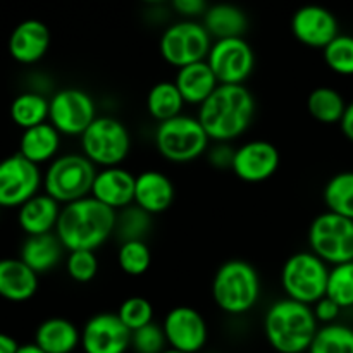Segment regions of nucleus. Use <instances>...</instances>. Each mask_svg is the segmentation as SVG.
Returning a JSON list of instances; mask_svg holds the SVG:
<instances>
[{
    "mask_svg": "<svg viewBox=\"0 0 353 353\" xmlns=\"http://www.w3.org/2000/svg\"><path fill=\"white\" fill-rule=\"evenodd\" d=\"M255 99L245 85H219L199 107L196 119L214 143H231L250 128Z\"/></svg>",
    "mask_w": 353,
    "mask_h": 353,
    "instance_id": "obj_1",
    "label": "nucleus"
},
{
    "mask_svg": "<svg viewBox=\"0 0 353 353\" xmlns=\"http://www.w3.org/2000/svg\"><path fill=\"white\" fill-rule=\"evenodd\" d=\"M116 210L100 203L92 195L62 205L55 234L68 252L93 250L114 236Z\"/></svg>",
    "mask_w": 353,
    "mask_h": 353,
    "instance_id": "obj_2",
    "label": "nucleus"
},
{
    "mask_svg": "<svg viewBox=\"0 0 353 353\" xmlns=\"http://www.w3.org/2000/svg\"><path fill=\"white\" fill-rule=\"evenodd\" d=\"M319 327L312 307L290 299L272 303L264 316L265 340L278 353H307Z\"/></svg>",
    "mask_w": 353,
    "mask_h": 353,
    "instance_id": "obj_3",
    "label": "nucleus"
},
{
    "mask_svg": "<svg viewBox=\"0 0 353 353\" xmlns=\"http://www.w3.org/2000/svg\"><path fill=\"white\" fill-rule=\"evenodd\" d=\"M261 293V276L247 261L231 259L221 264L214 274V303L228 316H243L250 312L257 305Z\"/></svg>",
    "mask_w": 353,
    "mask_h": 353,
    "instance_id": "obj_4",
    "label": "nucleus"
},
{
    "mask_svg": "<svg viewBox=\"0 0 353 353\" xmlns=\"http://www.w3.org/2000/svg\"><path fill=\"white\" fill-rule=\"evenodd\" d=\"M97 168L83 154H64L48 164L43 174V192L61 205L92 195Z\"/></svg>",
    "mask_w": 353,
    "mask_h": 353,
    "instance_id": "obj_5",
    "label": "nucleus"
},
{
    "mask_svg": "<svg viewBox=\"0 0 353 353\" xmlns=\"http://www.w3.org/2000/svg\"><path fill=\"white\" fill-rule=\"evenodd\" d=\"M154 143L161 157L174 164H186L207 154L210 138L200 121L192 116L174 117L159 123L154 134Z\"/></svg>",
    "mask_w": 353,
    "mask_h": 353,
    "instance_id": "obj_6",
    "label": "nucleus"
},
{
    "mask_svg": "<svg viewBox=\"0 0 353 353\" xmlns=\"http://www.w3.org/2000/svg\"><path fill=\"white\" fill-rule=\"evenodd\" d=\"M330 269L310 250L293 254L281 269V288L286 299L312 307L326 296Z\"/></svg>",
    "mask_w": 353,
    "mask_h": 353,
    "instance_id": "obj_7",
    "label": "nucleus"
},
{
    "mask_svg": "<svg viewBox=\"0 0 353 353\" xmlns=\"http://www.w3.org/2000/svg\"><path fill=\"white\" fill-rule=\"evenodd\" d=\"M81 154L95 168L121 165L131 150V134L116 117L99 116L79 137Z\"/></svg>",
    "mask_w": 353,
    "mask_h": 353,
    "instance_id": "obj_8",
    "label": "nucleus"
},
{
    "mask_svg": "<svg viewBox=\"0 0 353 353\" xmlns=\"http://www.w3.org/2000/svg\"><path fill=\"white\" fill-rule=\"evenodd\" d=\"M309 248L327 265L353 261V221L338 214H319L309 228Z\"/></svg>",
    "mask_w": 353,
    "mask_h": 353,
    "instance_id": "obj_9",
    "label": "nucleus"
},
{
    "mask_svg": "<svg viewBox=\"0 0 353 353\" xmlns=\"http://www.w3.org/2000/svg\"><path fill=\"white\" fill-rule=\"evenodd\" d=\"M210 47L212 38L207 33L205 26L192 19L171 24L159 41L162 59L176 69L207 61Z\"/></svg>",
    "mask_w": 353,
    "mask_h": 353,
    "instance_id": "obj_10",
    "label": "nucleus"
},
{
    "mask_svg": "<svg viewBox=\"0 0 353 353\" xmlns=\"http://www.w3.org/2000/svg\"><path fill=\"white\" fill-rule=\"evenodd\" d=\"M97 117L95 100L85 90L64 88L52 95L48 123L61 134L81 137Z\"/></svg>",
    "mask_w": 353,
    "mask_h": 353,
    "instance_id": "obj_11",
    "label": "nucleus"
},
{
    "mask_svg": "<svg viewBox=\"0 0 353 353\" xmlns=\"http://www.w3.org/2000/svg\"><path fill=\"white\" fill-rule=\"evenodd\" d=\"M43 186L40 165L21 154L10 155L0 162V207L19 209L23 203L38 195Z\"/></svg>",
    "mask_w": 353,
    "mask_h": 353,
    "instance_id": "obj_12",
    "label": "nucleus"
},
{
    "mask_svg": "<svg viewBox=\"0 0 353 353\" xmlns=\"http://www.w3.org/2000/svg\"><path fill=\"white\" fill-rule=\"evenodd\" d=\"M207 64L219 85H245L255 68V54L245 38L216 40L207 55Z\"/></svg>",
    "mask_w": 353,
    "mask_h": 353,
    "instance_id": "obj_13",
    "label": "nucleus"
},
{
    "mask_svg": "<svg viewBox=\"0 0 353 353\" xmlns=\"http://www.w3.org/2000/svg\"><path fill=\"white\" fill-rule=\"evenodd\" d=\"M165 340L171 348L185 353H199L209 340V327L202 314L193 307L179 305L168 312L162 323Z\"/></svg>",
    "mask_w": 353,
    "mask_h": 353,
    "instance_id": "obj_14",
    "label": "nucleus"
},
{
    "mask_svg": "<svg viewBox=\"0 0 353 353\" xmlns=\"http://www.w3.org/2000/svg\"><path fill=\"white\" fill-rule=\"evenodd\" d=\"M81 348L83 353H126L131 348V331L117 314H95L83 326Z\"/></svg>",
    "mask_w": 353,
    "mask_h": 353,
    "instance_id": "obj_15",
    "label": "nucleus"
},
{
    "mask_svg": "<svg viewBox=\"0 0 353 353\" xmlns=\"http://www.w3.org/2000/svg\"><path fill=\"white\" fill-rule=\"evenodd\" d=\"M279 162V150L271 141L250 140L234 150L231 171L245 183H264L276 174Z\"/></svg>",
    "mask_w": 353,
    "mask_h": 353,
    "instance_id": "obj_16",
    "label": "nucleus"
},
{
    "mask_svg": "<svg viewBox=\"0 0 353 353\" xmlns=\"http://www.w3.org/2000/svg\"><path fill=\"white\" fill-rule=\"evenodd\" d=\"M292 33L302 45L310 48H326L340 34L338 21L323 6H303L293 14Z\"/></svg>",
    "mask_w": 353,
    "mask_h": 353,
    "instance_id": "obj_17",
    "label": "nucleus"
},
{
    "mask_svg": "<svg viewBox=\"0 0 353 353\" xmlns=\"http://www.w3.org/2000/svg\"><path fill=\"white\" fill-rule=\"evenodd\" d=\"M134 185L137 176L123 165L103 168L97 171L92 196L117 212L134 203Z\"/></svg>",
    "mask_w": 353,
    "mask_h": 353,
    "instance_id": "obj_18",
    "label": "nucleus"
},
{
    "mask_svg": "<svg viewBox=\"0 0 353 353\" xmlns=\"http://www.w3.org/2000/svg\"><path fill=\"white\" fill-rule=\"evenodd\" d=\"M50 47V31L38 19H26L17 24L9 38V54L19 64L41 61Z\"/></svg>",
    "mask_w": 353,
    "mask_h": 353,
    "instance_id": "obj_19",
    "label": "nucleus"
},
{
    "mask_svg": "<svg viewBox=\"0 0 353 353\" xmlns=\"http://www.w3.org/2000/svg\"><path fill=\"white\" fill-rule=\"evenodd\" d=\"M174 185L164 172L148 169L137 176L134 205L143 209L150 216L165 212L174 202Z\"/></svg>",
    "mask_w": 353,
    "mask_h": 353,
    "instance_id": "obj_20",
    "label": "nucleus"
},
{
    "mask_svg": "<svg viewBox=\"0 0 353 353\" xmlns=\"http://www.w3.org/2000/svg\"><path fill=\"white\" fill-rule=\"evenodd\" d=\"M62 205L47 193H38L19 207L17 223L28 236L54 233Z\"/></svg>",
    "mask_w": 353,
    "mask_h": 353,
    "instance_id": "obj_21",
    "label": "nucleus"
},
{
    "mask_svg": "<svg viewBox=\"0 0 353 353\" xmlns=\"http://www.w3.org/2000/svg\"><path fill=\"white\" fill-rule=\"evenodd\" d=\"M174 85L178 86L185 103L200 107L216 92L219 81L207 61H202L179 68L176 72Z\"/></svg>",
    "mask_w": 353,
    "mask_h": 353,
    "instance_id": "obj_22",
    "label": "nucleus"
},
{
    "mask_svg": "<svg viewBox=\"0 0 353 353\" xmlns=\"http://www.w3.org/2000/svg\"><path fill=\"white\" fill-rule=\"evenodd\" d=\"M38 274L21 259L0 261V296L9 302H26L37 293Z\"/></svg>",
    "mask_w": 353,
    "mask_h": 353,
    "instance_id": "obj_23",
    "label": "nucleus"
},
{
    "mask_svg": "<svg viewBox=\"0 0 353 353\" xmlns=\"http://www.w3.org/2000/svg\"><path fill=\"white\" fill-rule=\"evenodd\" d=\"M34 345L45 353H74L81 347V331L64 317H50L37 327Z\"/></svg>",
    "mask_w": 353,
    "mask_h": 353,
    "instance_id": "obj_24",
    "label": "nucleus"
},
{
    "mask_svg": "<svg viewBox=\"0 0 353 353\" xmlns=\"http://www.w3.org/2000/svg\"><path fill=\"white\" fill-rule=\"evenodd\" d=\"M64 250V245L54 231L38 236H28L21 247L19 259L40 276L61 264Z\"/></svg>",
    "mask_w": 353,
    "mask_h": 353,
    "instance_id": "obj_25",
    "label": "nucleus"
},
{
    "mask_svg": "<svg viewBox=\"0 0 353 353\" xmlns=\"http://www.w3.org/2000/svg\"><path fill=\"white\" fill-rule=\"evenodd\" d=\"M61 148V133L50 123L38 124V126L24 130L19 140V152L33 164H50L55 157H59Z\"/></svg>",
    "mask_w": 353,
    "mask_h": 353,
    "instance_id": "obj_26",
    "label": "nucleus"
},
{
    "mask_svg": "<svg viewBox=\"0 0 353 353\" xmlns=\"http://www.w3.org/2000/svg\"><path fill=\"white\" fill-rule=\"evenodd\" d=\"M203 26L210 38L226 40V38H243L248 30V17L240 7L233 3H216L203 14Z\"/></svg>",
    "mask_w": 353,
    "mask_h": 353,
    "instance_id": "obj_27",
    "label": "nucleus"
},
{
    "mask_svg": "<svg viewBox=\"0 0 353 353\" xmlns=\"http://www.w3.org/2000/svg\"><path fill=\"white\" fill-rule=\"evenodd\" d=\"M48 112L50 100L38 92L21 93L10 103V119L23 131L48 123Z\"/></svg>",
    "mask_w": 353,
    "mask_h": 353,
    "instance_id": "obj_28",
    "label": "nucleus"
},
{
    "mask_svg": "<svg viewBox=\"0 0 353 353\" xmlns=\"http://www.w3.org/2000/svg\"><path fill=\"white\" fill-rule=\"evenodd\" d=\"M185 105V100L174 81L155 83L147 95V110L157 123L181 116Z\"/></svg>",
    "mask_w": 353,
    "mask_h": 353,
    "instance_id": "obj_29",
    "label": "nucleus"
},
{
    "mask_svg": "<svg viewBox=\"0 0 353 353\" xmlns=\"http://www.w3.org/2000/svg\"><path fill=\"white\" fill-rule=\"evenodd\" d=\"M348 103L338 90L319 86L312 90L307 99V110L310 116L323 124H340Z\"/></svg>",
    "mask_w": 353,
    "mask_h": 353,
    "instance_id": "obj_30",
    "label": "nucleus"
},
{
    "mask_svg": "<svg viewBox=\"0 0 353 353\" xmlns=\"http://www.w3.org/2000/svg\"><path fill=\"white\" fill-rule=\"evenodd\" d=\"M152 217L138 205H128L123 210L116 212V226H114V236L119 243L126 241H145L148 233L152 231Z\"/></svg>",
    "mask_w": 353,
    "mask_h": 353,
    "instance_id": "obj_31",
    "label": "nucleus"
},
{
    "mask_svg": "<svg viewBox=\"0 0 353 353\" xmlns=\"http://www.w3.org/2000/svg\"><path fill=\"white\" fill-rule=\"evenodd\" d=\"M323 196L330 212L353 221V171L334 174L324 186Z\"/></svg>",
    "mask_w": 353,
    "mask_h": 353,
    "instance_id": "obj_32",
    "label": "nucleus"
},
{
    "mask_svg": "<svg viewBox=\"0 0 353 353\" xmlns=\"http://www.w3.org/2000/svg\"><path fill=\"white\" fill-rule=\"evenodd\" d=\"M307 353H353V330L340 323L321 326Z\"/></svg>",
    "mask_w": 353,
    "mask_h": 353,
    "instance_id": "obj_33",
    "label": "nucleus"
},
{
    "mask_svg": "<svg viewBox=\"0 0 353 353\" xmlns=\"http://www.w3.org/2000/svg\"><path fill=\"white\" fill-rule=\"evenodd\" d=\"M326 296L336 302L341 309L353 307V261L333 265L327 278Z\"/></svg>",
    "mask_w": 353,
    "mask_h": 353,
    "instance_id": "obj_34",
    "label": "nucleus"
},
{
    "mask_svg": "<svg viewBox=\"0 0 353 353\" xmlns=\"http://www.w3.org/2000/svg\"><path fill=\"white\" fill-rule=\"evenodd\" d=\"M117 264L121 271L128 276H143L150 269L152 252L145 241H126L119 245L117 250Z\"/></svg>",
    "mask_w": 353,
    "mask_h": 353,
    "instance_id": "obj_35",
    "label": "nucleus"
},
{
    "mask_svg": "<svg viewBox=\"0 0 353 353\" xmlns=\"http://www.w3.org/2000/svg\"><path fill=\"white\" fill-rule=\"evenodd\" d=\"M324 62L340 76H353V37L338 34L323 50Z\"/></svg>",
    "mask_w": 353,
    "mask_h": 353,
    "instance_id": "obj_36",
    "label": "nucleus"
},
{
    "mask_svg": "<svg viewBox=\"0 0 353 353\" xmlns=\"http://www.w3.org/2000/svg\"><path fill=\"white\" fill-rule=\"evenodd\" d=\"M116 314L131 333L154 323V305L145 296H130L121 303Z\"/></svg>",
    "mask_w": 353,
    "mask_h": 353,
    "instance_id": "obj_37",
    "label": "nucleus"
},
{
    "mask_svg": "<svg viewBox=\"0 0 353 353\" xmlns=\"http://www.w3.org/2000/svg\"><path fill=\"white\" fill-rule=\"evenodd\" d=\"M65 269L72 281L90 283L99 274V259L93 250H72L65 259Z\"/></svg>",
    "mask_w": 353,
    "mask_h": 353,
    "instance_id": "obj_38",
    "label": "nucleus"
},
{
    "mask_svg": "<svg viewBox=\"0 0 353 353\" xmlns=\"http://www.w3.org/2000/svg\"><path fill=\"white\" fill-rule=\"evenodd\" d=\"M168 347L164 330L155 323L131 333V350L134 353H162Z\"/></svg>",
    "mask_w": 353,
    "mask_h": 353,
    "instance_id": "obj_39",
    "label": "nucleus"
},
{
    "mask_svg": "<svg viewBox=\"0 0 353 353\" xmlns=\"http://www.w3.org/2000/svg\"><path fill=\"white\" fill-rule=\"evenodd\" d=\"M234 150L236 148L231 147V143H224V141H219V143H214L212 147H209L207 150V161L212 168L221 169H231L233 168V159H234Z\"/></svg>",
    "mask_w": 353,
    "mask_h": 353,
    "instance_id": "obj_40",
    "label": "nucleus"
},
{
    "mask_svg": "<svg viewBox=\"0 0 353 353\" xmlns=\"http://www.w3.org/2000/svg\"><path fill=\"white\" fill-rule=\"evenodd\" d=\"M312 310H314V316H316L317 323L319 324H334L338 321V317H340L341 314V307L338 305L336 302H333L331 299H327V296H324V299H321L319 302L314 303L312 305Z\"/></svg>",
    "mask_w": 353,
    "mask_h": 353,
    "instance_id": "obj_41",
    "label": "nucleus"
},
{
    "mask_svg": "<svg viewBox=\"0 0 353 353\" xmlns=\"http://www.w3.org/2000/svg\"><path fill=\"white\" fill-rule=\"evenodd\" d=\"M172 9L179 14V16L192 19V17L203 16L209 9L207 0H171Z\"/></svg>",
    "mask_w": 353,
    "mask_h": 353,
    "instance_id": "obj_42",
    "label": "nucleus"
},
{
    "mask_svg": "<svg viewBox=\"0 0 353 353\" xmlns=\"http://www.w3.org/2000/svg\"><path fill=\"white\" fill-rule=\"evenodd\" d=\"M340 128H341V133L345 134L347 140H350L353 143V102H350L345 109L343 117L340 121Z\"/></svg>",
    "mask_w": 353,
    "mask_h": 353,
    "instance_id": "obj_43",
    "label": "nucleus"
},
{
    "mask_svg": "<svg viewBox=\"0 0 353 353\" xmlns=\"http://www.w3.org/2000/svg\"><path fill=\"white\" fill-rule=\"evenodd\" d=\"M21 345L12 336L0 333V353H17Z\"/></svg>",
    "mask_w": 353,
    "mask_h": 353,
    "instance_id": "obj_44",
    "label": "nucleus"
},
{
    "mask_svg": "<svg viewBox=\"0 0 353 353\" xmlns=\"http://www.w3.org/2000/svg\"><path fill=\"white\" fill-rule=\"evenodd\" d=\"M17 353H45V352L41 350L40 347H37L34 343H26V345H21Z\"/></svg>",
    "mask_w": 353,
    "mask_h": 353,
    "instance_id": "obj_45",
    "label": "nucleus"
},
{
    "mask_svg": "<svg viewBox=\"0 0 353 353\" xmlns=\"http://www.w3.org/2000/svg\"><path fill=\"white\" fill-rule=\"evenodd\" d=\"M141 2H145V3H154V6H157V3L165 2V0H141Z\"/></svg>",
    "mask_w": 353,
    "mask_h": 353,
    "instance_id": "obj_46",
    "label": "nucleus"
},
{
    "mask_svg": "<svg viewBox=\"0 0 353 353\" xmlns=\"http://www.w3.org/2000/svg\"><path fill=\"white\" fill-rule=\"evenodd\" d=\"M162 353H185V352H179V350H176V348H171V347H168V348H165V350L162 352Z\"/></svg>",
    "mask_w": 353,
    "mask_h": 353,
    "instance_id": "obj_47",
    "label": "nucleus"
}]
</instances>
